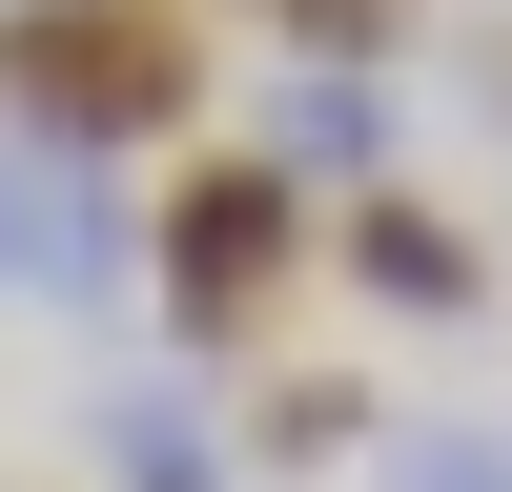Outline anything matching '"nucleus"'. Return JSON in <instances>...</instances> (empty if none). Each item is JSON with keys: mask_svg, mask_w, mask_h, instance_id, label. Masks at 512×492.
I'll list each match as a JSON object with an SVG mask.
<instances>
[{"mask_svg": "<svg viewBox=\"0 0 512 492\" xmlns=\"http://www.w3.org/2000/svg\"><path fill=\"white\" fill-rule=\"evenodd\" d=\"M205 21L185 0H0V123L21 144H82V164H144L205 123Z\"/></svg>", "mask_w": 512, "mask_h": 492, "instance_id": "f257e3e1", "label": "nucleus"}, {"mask_svg": "<svg viewBox=\"0 0 512 492\" xmlns=\"http://www.w3.org/2000/svg\"><path fill=\"white\" fill-rule=\"evenodd\" d=\"M328 267V205L308 185H267V164H164V205H144V287H164V349L185 369H246L287 328V287Z\"/></svg>", "mask_w": 512, "mask_h": 492, "instance_id": "f03ea898", "label": "nucleus"}, {"mask_svg": "<svg viewBox=\"0 0 512 492\" xmlns=\"http://www.w3.org/2000/svg\"><path fill=\"white\" fill-rule=\"evenodd\" d=\"M123 287H144V205H123V164L0 123V308H123Z\"/></svg>", "mask_w": 512, "mask_h": 492, "instance_id": "7ed1b4c3", "label": "nucleus"}, {"mask_svg": "<svg viewBox=\"0 0 512 492\" xmlns=\"http://www.w3.org/2000/svg\"><path fill=\"white\" fill-rule=\"evenodd\" d=\"M328 287L390 308V328H472L492 308V226L431 205V185H349V205H328Z\"/></svg>", "mask_w": 512, "mask_h": 492, "instance_id": "20e7f679", "label": "nucleus"}, {"mask_svg": "<svg viewBox=\"0 0 512 492\" xmlns=\"http://www.w3.org/2000/svg\"><path fill=\"white\" fill-rule=\"evenodd\" d=\"M246 164H267V185H308V205L410 185V103H390L369 62H287V82H267V144H246Z\"/></svg>", "mask_w": 512, "mask_h": 492, "instance_id": "39448f33", "label": "nucleus"}, {"mask_svg": "<svg viewBox=\"0 0 512 492\" xmlns=\"http://www.w3.org/2000/svg\"><path fill=\"white\" fill-rule=\"evenodd\" d=\"M103 492H226V410H205V369H123V390H103Z\"/></svg>", "mask_w": 512, "mask_h": 492, "instance_id": "423d86ee", "label": "nucleus"}, {"mask_svg": "<svg viewBox=\"0 0 512 492\" xmlns=\"http://www.w3.org/2000/svg\"><path fill=\"white\" fill-rule=\"evenodd\" d=\"M246 451L267 472H328V451H369V390L349 369H287V390H246Z\"/></svg>", "mask_w": 512, "mask_h": 492, "instance_id": "0eeeda50", "label": "nucleus"}, {"mask_svg": "<svg viewBox=\"0 0 512 492\" xmlns=\"http://www.w3.org/2000/svg\"><path fill=\"white\" fill-rule=\"evenodd\" d=\"M390 451V492H512V431H472V410H431V431H369Z\"/></svg>", "mask_w": 512, "mask_h": 492, "instance_id": "6e6552de", "label": "nucleus"}, {"mask_svg": "<svg viewBox=\"0 0 512 492\" xmlns=\"http://www.w3.org/2000/svg\"><path fill=\"white\" fill-rule=\"evenodd\" d=\"M287 62H369L390 82L410 62V0H287Z\"/></svg>", "mask_w": 512, "mask_h": 492, "instance_id": "1a4fd4ad", "label": "nucleus"}, {"mask_svg": "<svg viewBox=\"0 0 512 492\" xmlns=\"http://www.w3.org/2000/svg\"><path fill=\"white\" fill-rule=\"evenodd\" d=\"M185 21H205V0H185Z\"/></svg>", "mask_w": 512, "mask_h": 492, "instance_id": "9d476101", "label": "nucleus"}]
</instances>
